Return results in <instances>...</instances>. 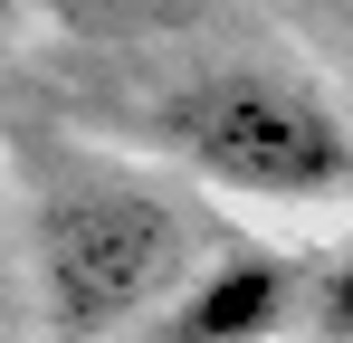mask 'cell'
<instances>
[{
  "label": "cell",
  "mask_w": 353,
  "mask_h": 343,
  "mask_svg": "<svg viewBox=\"0 0 353 343\" xmlns=\"http://www.w3.org/2000/svg\"><path fill=\"white\" fill-rule=\"evenodd\" d=\"M29 267H39V305L67 343H115V334H153L210 258H201V220L181 191L77 153L39 191Z\"/></svg>",
  "instance_id": "1"
},
{
  "label": "cell",
  "mask_w": 353,
  "mask_h": 343,
  "mask_svg": "<svg viewBox=\"0 0 353 343\" xmlns=\"http://www.w3.org/2000/svg\"><path fill=\"white\" fill-rule=\"evenodd\" d=\"M10 10H19V0H0V29H10Z\"/></svg>",
  "instance_id": "5"
},
{
  "label": "cell",
  "mask_w": 353,
  "mask_h": 343,
  "mask_svg": "<svg viewBox=\"0 0 353 343\" xmlns=\"http://www.w3.org/2000/svg\"><path fill=\"white\" fill-rule=\"evenodd\" d=\"M153 134L191 181L230 200H268V210L353 200V124L296 67H210L163 105Z\"/></svg>",
  "instance_id": "2"
},
{
  "label": "cell",
  "mask_w": 353,
  "mask_h": 343,
  "mask_svg": "<svg viewBox=\"0 0 353 343\" xmlns=\"http://www.w3.org/2000/svg\"><path fill=\"white\" fill-rule=\"evenodd\" d=\"M305 343H353V248L305 258Z\"/></svg>",
  "instance_id": "4"
},
{
  "label": "cell",
  "mask_w": 353,
  "mask_h": 343,
  "mask_svg": "<svg viewBox=\"0 0 353 343\" xmlns=\"http://www.w3.org/2000/svg\"><path fill=\"white\" fill-rule=\"evenodd\" d=\"M143 343H305V258H277V248L210 258Z\"/></svg>",
  "instance_id": "3"
}]
</instances>
